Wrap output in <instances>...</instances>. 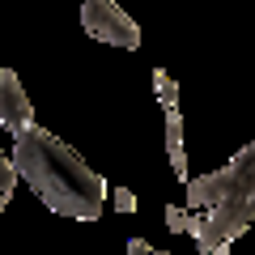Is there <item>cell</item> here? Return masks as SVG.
<instances>
[{"label": "cell", "instance_id": "cell-1", "mask_svg": "<svg viewBox=\"0 0 255 255\" xmlns=\"http://www.w3.org/2000/svg\"><path fill=\"white\" fill-rule=\"evenodd\" d=\"M255 221V140H247L230 166L200 179H187V209L170 204L166 226L196 238V255H226L230 243Z\"/></svg>", "mask_w": 255, "mask_h": 255}, {"label": "cell", "instance_id": "cell-2", "mask_svg": "<svg viewBox=\"0 0 255 255\" xmlns=\"http://www.w3.org/2000/svg\"><path fill=\"white\" fill-rule=\"evenodd\" d=\"M13 174L26 179V187L60 217L73 221H98L107 209V179L94 166L81 162L77 149H68L55 132L47 128H26L21 136H13L9 149Z\"/></svg>", "mask_w": 255, "mask_h": 255}, {"label": "cell", "instance_id": "cell-3", "mask_svg": "<svg viewBox=\"0 0 255 255\" xmlns=\"http://www.w3.org/2000/svg\"><path fill=\"white\" fill-rule=\"evenodd\" d=\"M81 30L107 47H140V26L124 13L119 0H81Z\"/></svg>", "mask_w": 255, "mask_h": 255}, {"label": "cell", "instance_id": "cell-4", "mask_svg": "<svg viewBox=\"0 0 255 255\" xmlns=\"http://www.w3.org/2000/svg\"><path fill=\"white\" fill-rule=\"evenodd\" d=\"M0 128L21 136L26 128H34V107L26 98V85L17 81L13 68H0Z\"/></svg>", "mask_w": 255, "mask_h": 255}, {"label": "cell", "instance_id": "cell-5", "mask_svg": "<svg viewBox=\"0 0 255 255\" xmlns=\"http://www.w3.org/2000/svg\"><path fill=\"white\" fill-rule=\"evenodd\" d=\"M166 153H170L174 179L187 183V153H183V115H179V107L166 111Z\"/></svg>", "mask_w": 255, "mask_h": 255}, {"label": "cell", "instance_id": "cell-6", "mask_svg": "<svg viewBox=\"0 0 255 255\" xmlns=\"http://www.w3.org/2000/svg\"><path fill=\"white\" fill-rule=\"evenodd\" d=\"M153 94H157V102H162V111L179 107V85H174V77L166 73V68H153Z\"/></svg>", "mask_w": 255, "mask_h": 255}, {"label": "cell", "instance_id": "cell-7", "mask_svg": "<svg viewBox=\"0 0 255 255\" xmlns=\"http://www.w3.org/2000/svg\"><path fill=\"white\" fill-rule=\"evenodd\" d=\"M13 187H17V174H13V162H9V153H0V200H4V204L13 200Z\"/></svg>", "mask_w": 255, "mask_h": 255}, {"label": "cell", "instance_id": "cell-8", "mask_svg": "<svg viewBox=\"0 0 255 255\" xmlns=\"http://www.w3.org/2000/svg\"><path fill=\"white\" fill-rule=\"evenodd\" d=\"M128 255H174V251H157V247H149L145 238H132V243H128Z\"/></svg>", "mask_w": 255, "mask_h": 255}, {"label": "cell", "instance_id": "cell-9", "mask_svg": "<svg viewBox=\"0 0 255 255\" xmlns=\"http://www.w3.org/2000/svg\"><path fill=\"white\" fill-rule=\"evenodd\" d=\"M115 209H119V213H136V196H132L128 187H119V191H115Z\"/></svg>", "mask_w": 255, "mask_h": 255}, {"label": "cell", "instance_id": "cell-10", "mask_svg": "<svg viewBox=\"0 0 255 255\" xmlns=\"http://www.w3.org/2000/svg\"><path fill=\"white\" fill-rule=\"evenodd\" d=\"M4 209H9V204H4V200H0V213H4Z\"/></svg>", "mask_w": 255, "mask_h": 255}]
</instances>
